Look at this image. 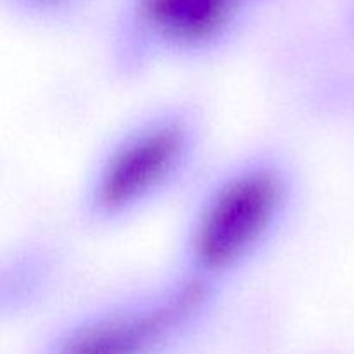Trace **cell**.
<instances>
[{
  "label": "cell",
  "instance_id": "6da1fadb",
  "mask_svg": "<svg viewBox=\"0 0 354 354\" xmlns=\"http://www.w3.org/2000/svg\"><path fill=\"white\" fill-rule=\"evenodd\" d=\"M303 203V175L275 145L242 152L197 189L169 270L225 296L290 230Z\"/></svg>",
  "mask_w": 354,
  "mask_h": 354
},
{
  "label": "cell",
  "instance_id": "3957f363",
  "mask_svg": "<svg viewBox=\"0 0 354 354\" xmlns=\"http://www.w3.org/2000/svg\"><path fill=\"white\" fill-rule=\"evenodd\" d=\"M221 297L168 268L149 286L75 315L44 354H166L209 318Z\"/></svg>",
  "mask_w": 354,
  "mask_h": 354
},
{
  "label": "cell",
  "instance_id": "277c9868",
  "mask_svg": "<svg viewBox=\"0 0 354 354\" xmlns=\"http://www.w3.org/2000/svg\"><path fill=\"white\" fill-rule=\"evenodd\" d=\"M252 0H133L107 45L121 80L168 66L206 62L235 47Z\"/></svg>",
  "mask_w": 354,
  "mask_h": 354
},
{
  "label": "cell",
  "instance_id": "5b68a950",
  "mask_svg": "<svg viewBox=\"0 0 354 354\" xmlns=\"http://www.w3.org/2000/svg\"><path fill=\"white\" fill-rule=\"evenodd\" d=\"M62 275V254L52 242L16 245L0 266V311L19 315L50 296Z\"/></svg>",
  "mask_w": 354,
  "mask_h": 354
},
{
  "label": "cell",
  "instance_id": "8992f818",
  "mask_svg": "<svg viewBox=\"0 0 354 354\" xmlns=\"http://www.w3.org/2000/svg\"><path fill=\"white\" fill-rule=\"evenodd\" d=\"M24 10L35 14L40 19L57 17L75 3V0H19Z\"/></svg>",
  "mask_w": 354,
  "mask_h": 354
},
{
  "label": "cell",
  "instance_id": "7a4b0ae2",
  "mask_svg": "<svg viewBox=\"0 0 354 354\" xmlns=\"http://www.w3.org/2000/svg\"><path fill=\"white\" fill-rule=\"evenodd\" d=\"M209 128L194 100L169 99L124 121L83 171L76 214L95 232L120 228L187 185L206 154Z\"/></svg>",
  "mask_w": 354,
  "mask_h": 354
}]
</instances>
